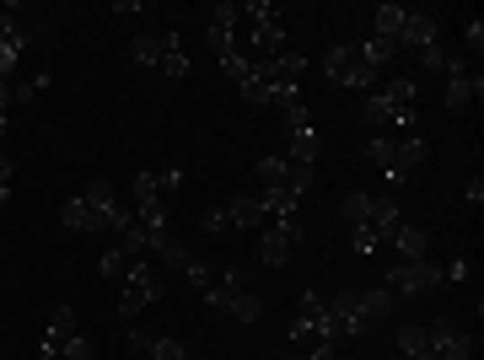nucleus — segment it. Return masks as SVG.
I'll use <instances>...</instances> for the list:
<instances>
[{"label":"nucleus","instance_id":"nucleus-1","mask_svg":"<svg viewBox=\"0 0 484 360\" xmlns=\"http://www.w3.org/2000/svg\"><path fill=\"white\" fill-rule=\"evenodd\" d=\"M323 75H329L334 86H350V92H372V81H377V70L361 59V48H356L350 38L323 54Z\"/></svg>","mask_w":484,"mask_h":360},{"label":"nucleus","instance_id":"nucleus-2","mask_svg":"<svg viewBox=\"0 0 484 360\" xmlns=\"http://www.w3.org/2000/svg\"><path fill=\"white\" fill-rule=\"evenodd\" d=\"M242 16H248V27H253V54H259V59L286 54V27H280V5H275V0H248Z\"/></svg>","mask_w":484,"mask_h":360},{"label":"nucleus","instance_id":"nucleus-3","mask_svg":"<svg viewBox=\"0 0 484 360\" xmlns=\"http://www.w3.org/2000/svg\"><path fill=\"white\" fill-rule=\"evenodd\" d=\"M291 339L302 345V339H312V345H339V334H334V312H329V302L318 296V291H302V302H296V323H291Z\"/></svg>","mask_w":484,"mask_h":360},{"label":"nucleus","instance_id":"nucleus-4","mask_svg":"<svg viewBox=\"0 0 484 360\" xmlns=\"http://www.w3.org/2000/svg\"><path fill=\"white\" fill-rule=\"evenodd\" d=\"M442 285V269L431 259H393L388 264V291L404 302V296H420V291H436Z\"/></svg>","mask_w":484,"mask_h":360},{"label":"nucleus","instance_id":"nucleus-5","mask_svg":"<svg viewBox=\"0 0 484 360\" xmlns=\"http://www.w3.org/2000/svg\"><path fill=\"white\" fill-rule=\"evenodd\" d=\"M129 285L119 291V318H140L151 302H162V280L151 275V264L145 259H129V275H124Z\"/></svg>","mask_w":484,"mask_h":360},{"label":"nucleus","instance_id":"nucleus-6","mask_svg":"<svg viewBox=\"0 0 484 360\" xmlns=\"http://www.w3.org/2000/svg\"><path fill=\"white\" fill-rule=\"evenodd\" d=\"M426 345L436 360H474V334L458 318H431L426 323Z\"/></svg>","mask_w":484,"mask_h":360},{"label":"nucleus","instance_id":"nucleus-7","mask_svg":"<svg viewBox=\"0 0 484 360\" xmlns=\"http://www.w3.org/2000/svg\"><path fill=\"white\" fill-rule=\"evenodd\" d=\"M302 242V226L296 221H275V226H259V259L269 264V269H280L286 259H291V248Z\"/></svg>","mask_w":484,"mask_h":360},{"label":"nucleus","instance_id":"nucleus-8","mask_svg":"<svg viewBox=\"0 0 484 360\" xmlns=\"http://www.w3.org/2000/svg\"><path fill=\"white\" fill-rule=\"evenodd\" d=\"M329 312H334V334L339 339H361L372 323H366V312H361V291H339V296H329Z\"/></svg>","mask_w":484,"mask_h":360},{"label":"nucleus","instance_id":"nucleus-9","mask_svg":"<svg viewBox=\"0 0 484 360\" xmlns=\"http://www.w3.org/2000/svg\"><path fill=\"white\" fill-rule=\"evenodd\" d=\"M426 156H431V145H426L415 129H409V135H393V172H388V183H399V189H404V183H409V172H415Z\"/></svg>","mask_w":484,"mask_h":360},{"label":"nucleus","instance_id":"nucleus-10","mask_svg":"<svg viewBox=\"0 0 484 360\" xmlns=\"http://www.w3.org/2000/svg\"><path fill=\"white\" fill-rule=\"evenodd\" d=\"M474 97H484V75H469V59H453V65H447V92H442V102H447V108H469Z\"/></svg>","mask_w":484,"mask_h":360},{"label":"nucleus","instance_id":"nucleus-11","mask_svg":"<svg viewBox=\"0 0 484 360\" xmlns=\"http://www.w3.org/2000/svg\"><path fill=\"white\" fill-rule=\"evenodd\" d=\"M383 248H388L393 259H426V253H431V232H420V226L399 221V226L383 237Z\"/></svg>","mask_w":484,"mask_h":360},{"label":"nucleus","instance_id":"nucleus-12","mask_svg":"<svg viewBox=\"0 0 484 360\" xmlns=\"http://www.w3.org/2000/svg\"><path fill=\"white\" fill-rule=\"evenodd\" d=\"M70 334H81V329H75V312H70V307H54V312H48V329H43V339H38V356L59 360V345H65Z\"/></svg>","mask_w":484,"mask_h":360},{"label":"nucleus","instance_id":"nucleus-13","mask_svg":"<svg viewBox=\"0 0 484 360\" xmlns=\"http://www.w3.org/2000/svg\"><path fill=\"white\" fill-rule=\"evenodd\" d=\"M436 32H442V16H431V11H409V16H404V38H399V48H431Z\"/></svg>","mask_w":484,"mask_h":360},{"label":"nucleus","instance_id":"nucleus-14","mask_svg":"<svg viewBox=\"0 0 484 360\" xmlns=\"http://www.w3.org/2000/svg\"><path fill=\"white\" fill-rule=\"evenodd\" d=\"M286 162H302V167H318V156H323V140H318V129H296V135H286V151H280Z\"/></svg>","mask_w":484,"mask_h":360},{"label":"nucleus","instance_id":"nucleus-15","mask_svg":"<svg viewBox=\"0 0 484 360\" xmlns=\"http://www.w3.org/2000/svg\"><path fill=\"white\" fill-rule=\"evenodd\" d=\"M242 291H248V285H242V269H226L221 280H210V285H205V307H210V312H226V307H232V296H242Z\"/></svg>","mask_w":484,"mask_h":360},{"label":"nucleus","instance_id":"nucleus-16","mask_svg":"<svg viewBox=\"0 0 484 360\" xmlns=\"http://www.w3.org/2000/svg\"><path fill=\"white\" fill-rule=\"evenodd\" d=\"M253 199H259V210L275 215V221H296V210H302V199H296L291 189H259Z\"/></svg>","mask_w":484,"mask_h":360},{"label":"nucleus","instance_id":"nucleus-17","mask_svg":"<svg viewBox=\"0 0 484 360\" xmlns=\"http://www.w3.org/2000/svg\"><path fill=\"white\" fill-rule=\"evenodd\" d=\"M129 59L140 70H162V32H135L129 38Z\"/></svg>","mask_w":484,"mask_h":360},{"label":"nucleus","instance_id":"nucleus-18","mask_svg":"<svg viewBox=\"0 0 484 360\" xmlns=\"http://www.w3.org/2000/svg\"><path fill=\"white\" fill-rule=\"evenodd\" d=\"M372 16H377V38L399 43V38H404V16H409V5H393V0H383Z\"/></svg>","mask_w":484,"mask_h":360},{"label":"nucleus","instance_id":"nucleus-19","mask_svg":"<svg viewBox=\"0 0 484 360\" xmlns=\"http://www.w3.org/2000/svg\"><path fill=\"white\" fill-rule=\"evenodd\" d=\"M162 75H172V81L189 75V54H183V38L178 32H162Z\"/></svg>","mask_w":484,"mask_h":360},{"label":"nucleus","instance_id":"nucleus-20","mask_svg":"<svg viewBox=\"0 0 484 360\" xmlns=\"http://www.w3.org/2000/svg\"><path fill=\"white\" fill-rule=\"evenodd\" d=\"M226 221H232L237 232H253V226L264 221V210H259V199H253V194H237V199L226 205Z\"/></svg>","mask_w":484,"mask_h":360},{"label":"nucleus","instance_id":"nucleus-21","mask_svg":"<svg viewBox=\"0 0 484 360\" xmlns=\"http://www.w3.org/2000/svg\"><path fill=\"white\" fill-rule=\"evenodd\" d=\"M393 307H399V296H393L388 285H372V291H361V312H366V323H377V318H393Z\"/></svg>","mask_w":484,"mask_h":360},{"label":"nucleus","instance_id":"nucleus-22","mask_svg":"<svg viewBox=\"0 0 484 360\" xmlns=\"http://www.w3.org/2000/svg\"><path fill=\"white\" fill-rule=\"evenodd\" d=\"M339 215H345V226H372V194L366 189H350L345 205H339Z\"/></svg>","mask_w":484,"mask_h":360},{"label":"nucleus","instance_id":"nucleus-23","mask_svg":"<svg viewBox=\"0 0 484 360\" xmlns=\"http://www.w3.org/2000/svg\"><path fill=\"white\" fill-rule=\"evenodd\" d=\"M399 350L409 360H436L431 345H426V323H404V329H399Z\"/></svg>","mask_w":484,"mask_h":360},{"label":"nucleus","instance_id":"nucleus-24","mask_svg":"<svg viewBox=\"0 0 484 360\" xmlns=\"http://www.w3.org/2000/svg\"><path fill=\"white\" fill-rule=\"evenodd\" d=\"M237 92H242L248 102H269V108H275V97H280V86H275V81H264V75H253V70L237 81Z\"/></svg>","mask_w":484,"mask_h":360},{"label":"nucleus","instance_id":"nucleus-25","mask_svg":"<svg viewBox=\"0 0 484 360\" xmlns=\"http://www.w3.org/2000/svg\"><path fill=\"white\" fill-rule=\"evenodd\" d=\"M377 97H383L393 113H404V108L415 102V75H393V81H388V92H377Z\"/></svg>","mask_w":484,"mask_h":360},{"label":"nucleus","instance_id":"nucleus-26","mask_svg":"<svg viewBox=\"0 0 484 360\" xmlns=\"http://www.w3.org/2000/svg\"><path fill=\"white\" fill-rule=\"evenodd\" d=\"M286 172H291V162H286L280 151L259 156V183H264V189H286Z\"/></svg>","mask_w":484,"mask_h":360},{"label":"nucleus","instance_id":"nucleus-27","mask_svg":"<svg viewBox=\"0 0 484 360\" xmlns=\"http://www.w3.org/2000/svg\"><path fill=\"white\" fill-rule=\"evenodd\" d=\"M356 48H361V59H366L372 70H383V65H388V59L399 54V43H388V38H377V32H372L366 43H356Z\"/></svg>","mask_w":484,"mask_h":360},{"label":"nucleus","instance_id":"nucleus-28","mask_svg":"<svg viewBox=\"0 0 484 360\" xmlns=\"http://www.w3.org/2000/svg\"><path fill=\"white\" fill-rule=\"evenodd\" d=\"M226 318H232V323H259V318H264V302H259L253 291H242V296H232Z\"/></svg>","mask_w":484,"mask_h":360},{"label":"nucleus","instance_id":"nucleus-29","mask_svg":"<svg viewBox=\"0 0 484 360\" xmlns=\"http://www.w3.org/2000/svg\"><path fill=\"white\" fill-rule=\"evenodd\" d=\"M81 199H86L92 210H113V205H124V199H119V189H113V183H102V178H92Z\"/></svg>","mask_w":484,"mask_h":360},{"label":"nucleus","instance_id":"nucleus-30","mask_svg":"<svg viewBox=\"0 0 484 360\" xmlns=\"http://www.w3.org/2000/svg\"><path fill=\"white\" fill-rule=\"evenodd\" d=\"M135 210H140V226H145V232H167V205H162V194H156V199H135Z\"/></svg>","mask_w":484,"mask_h":360},{"label":"nucleus","instance_id":"nucleus-31","mask_svg":"<svg viewBox=\"0 0 484 360\" xmlns=\"http://www.w3.org/2000/svg\"><path fill=\"white\" fill-rule=\"evenodd\" d=\"M366 162L383 167V172H393V135H372L366 140Z\"/></svg>","mask_w":484,"mask_h":360},{"label":"nucleus","instance_id":"nucleus-32","mask_svg":"<svg viewBox=\"0 0 484 360\" xmlns=\"http://www.w3.org/2000/svg\"><path fill=\"white\" fill-rule=\"evenodd\" d=\"M350 253H356V259H372V253H383V242H377V226H350Z\"/></svg>","mask_w":484,"mask_h":360},{"label":"nucleus","instance_id":"nucleus-33","mask_svg":"<svg viewBox=\"0 0 484 360\" xmlns=\"http://www.w3.org/2000/svg\"><path fill=\"white\" fill-rule=\"evenodd\" d=\"M48 92V70L43 75H22V81H11V97L16 102H32V97H43Z\"/></svg>","mask_w":484,"mask_h":360},{"label":"nucleus","instance_id":"nucleus-34","mask_svg":"<svg viewBox=\"0 0 484 360\" xmlns=\"http://www.w3.org/2000/svg\"><path fill=\"white\" fill-rule=\"evenodd\" d=\"M86 215H92V210H86V199H81V194H75V199H65V205H59V221H65V226H70V232H86Z\"/></svg>","mask_w":484,"mask_h":360},{"label":"nucleus","instance_id":"nucleus-35","mask_svg":"<svg viewBox=\"0 0 484 360\" xmlns=\"http://www.w3.org/2000/svg\"><path fill=\"white\" fill-rule=\"evenodd\" d=\"M119 248H124L129 259H145V226H140V221H129V226L119 232Z\"/></svg>","mask_w":484,"mask_h":360},{"label":"nucleus","instance_id":"nucleus-36","mask_svg":"<svg viewBox=\"0 0 484 360\" xmlns=\"http://www.w3.org/2000/svg\"><path fill=\"white\" fill-rule=\"evenodd\" d=\"M151 259H162V264H167V269H178V275H183V264H189V259H194V253H189V248H183V242H172V237H167V242H162V248H156V253H151Z\"/></svg>","mask_w":484,"mask_h":360},{"label":"nucleus","instance_id":"nucleus-37","mask_svg":"<svg viewBox=\"0 0 484 360\" xmlns=\"http://www.w3.org/2000/svg\"><path fill=\"white\" fill-rule=\"evenodd\" d=\"M124 269H129V253H124V248H108V253L97 259V275H102V280H119Z\"/></svg>","mask_w":484,"mask_h":360},{"label":"nucleus","instance_id":"nucleus-38","mask_svg":"<svg viewBox=\"0 0 484 360\" xmlns=\"http://www.w3.org/2000/svg\"><path fill=\"white\" fill-rule=\"evenodd\" d=\"M237 22H242V5H232V0L210 11V27H221V32H237Z\"/></svg>","mask_w":484,"mask_h":360},{"label":"nucleus","instance_id":"nucleus-39","mask_svg":"<svg viewBox=\"0 0 484 360\" xmlns=\"http://www.w3.org/2000/svg\"><path fill=\"white\" fill-rule=\"evenodd\" d=\"M205 38H210V54H216V59H226V54H237V32H221V27H210Z\"/></svg>","mask_w":484,"mask_h":360},{"label":"nucleus","instance_id":"nucleus-40","mask_svg":"<svg viewBox=\"0 0 484 360\" xmlns=\"http://www.w3.org/2000/svg\"><path fill=\"white\" fill-rule=\"evenodd\" d=\"M151 360H189V350L178 345V339H151V350H145Z\"/></svg>","mask_w":484,"mask_h":360},{"label":"nucleus","instance_id":"nucleus-41","mask_svg":"<svg viewBox=\"0 0 484 360\" xmlns=\"http://www.w3.org/2000/svg\"><path fill=\"white\" fill-rule=\"evenodd\" d=\"M216 65H221V70H226V75H232V81H242V75H248V70H253V59H248V54H242V48H237V54H226V59H216Z\"/></svg>","mask_w":484,"mask_h":360},{"label":"nucleus","instance_id":"nucleus-42","mask_svg":"<svg viewBox=\"0 0 484 360\" xmlns=\"http://www.w3.org/2000/svg\"><path fill=\"white\" fill-rule=\"evenodd\" d=\"M162 189H156V172H135V183H129V199H156Z\"/></svg>","mask_w":484,"mask_h":360},{"label":"nucleus","instance_id":"nucleus-43","mask_svg":"<svg viewBox=\"0 0 484 360\" xmlns=\"http://www.w3.org/2000/svg\"><path fill=\"white\" fill-rule=\"evenodd\" d=\"M199 226H205L210 237H216V232H226V226H232V221H226V205H210V210L199 215Z\"/></svg>","mask_w":484,"mask_h":360},{"label":"nucleus","instance_id":"nucleus-44","mask_svg":"<svg viewBox=\"0 0 484 360\" xmlns=\"http://www.w3.org/2000/svg\"><path fill=\"white\" fill-rule=\"evenodd\" d=\"M183 280L205 291V285H210V264H205V259H189V264H183Z\"/></svg>","mask_w":484,"mask_h":360},{"label":"nucleus","instance_id":"nucleus-45","mask_svg":"<svg viewBox=\"0 0 484 360\" xmlns=\"http://www.w3.org/2000/svg\"><path fill=\"white\" fill-rule=\"evenodd\" d=\"M59 360H92V345H86L81 334H70V339L59 345Z\"/></svg>","mask_w":484,"mask_h":360},{"label":"nucleus","instance_id":"nucleus-46","mask_svg":"<svg viewBox=\"0 0 484 360\" xmlns=\"http://www.w3.org/2000/svg\"><path fill=\"white\" fill-rule=\"evenodd\" d=\"M420 59H426L431 70H442V75H447V65H453V54H447L442 43H431V48H420Z\"/></svg>","mask_w":484,"mask_h":360},{"label":"nucleus","instance_id":"nucleus-47","mask_svg":"<svg viewBox=\"0 0 484 360\" xmlns=\"http://www.w3.org/2000/svg\"><path fill=\"white\" fill-rule=\"evenodd\" d=\"M183 183V167H156V189H178Z\"/></svg>","mask_w":484,"mask_h":360},{"label":"nucleus","instance_id":"nucleus-48","mask_svg":"<svg viewBox=\"0 0 484 360\" xmlns=\"http://www.w3.org/2000/svg\"><path fill=\"white\" fill-rule=\"evenodd\" d=\"M442 280H469V259H453V264L442 269Z\"/></svg>","mask_w":484,"mask_h":360},{"label":"nucleus","instance_id":"nucleus-49","mask_svg":"<svg viewBox=\"0 0 484 360\" xmlns=\"http://www.w3.org/2000/svg\"><path fill=\"white\" fill-rule=\"evenodd\" d=\"M129 350H140V356H145V350H151V334H140V329H129Z\"/></svg>","mask_w":484,"mask_h":360},{"label":"nucleus","instance_id":"nucleus-50","mask_svg":"<svg viewBox=\"0 0 484 360\" xmlns=\"http://www.w3.org/2000/svg\"><path fill=\"white\" fill-rule=\"evenodd\" d=\"M463 194H469V205H484V178H474V183H469Z\"/></svg>","mask_w":484,"mask_h":360},{"label":"nucleus","instance_id":"nucleus-51","mask_svg":"<svg viewBox=\"0 0 484 360\" xmlns=\"http://www.w3.org/2000/svg\"><path fill=\"white\" fill-rule=\"evenodd\" d=\"M11 172H16V167H11V156H0V189H11Z\"/></svg>","mask_w":484,"mask_h":360},{"label":"nucleus","instance_id":"nucleus-52","mask_svg":"<svg viewBox=\"0 0 484 360\" xmlns=\"http://www.w3.org/2000/svg\"><path fill=\"white\" fill-rule=\"evenodd\" d=\"M5 129H11V119H5V113H0V140H5Z\"/></svg>","mask_w":484,"mask_h":360},{"label":"nucleus","instance_id":"nucleus-53","mask_svg":"<svg viewBox=\"0 0 484 360\" xmlns=\"http://www.w3.org/2000/svg\"><path fill=\"white\" fill-rule=\"evenodd\" d=\"M5 199H11V189H0V205H5Z\"/></svg>","mask_w":484,"mask_h":360},{"label":"nucleus","instance_id":"nucleus-54","mask_svg":"<svg viewBox=\"0 0 484 360\" xmlns=\"http://www.w3.org/2000/svg\"><path fill=\"white\" fill-rule=\"evenodd\" d=\"M296 360H307V356H296Z\"/></svg>","mask_w":484,"mask_h":360}]
</instances>
